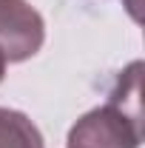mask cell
Instances as JSON below:
<instances>
[{
  "label": "cell",
  "mask_w": 145,
  "mask_h": 148,
  "mask_svg": "<svg viewBox=\"0 0 145 148\" xmlns=\"http://www.w3.org/2000/svg\"><path fill=\"white\" fill-rule=\"evenodd\" d=\"M0 148H46V140L23 111L0 106Z\"/></svg>",
  "instance_id": "3"
},
{
  "label": "cell",
  "mask_w": 145,
  "mask_h": 148,
  "mask_svg": "<svg viewBox=\"0 0 145 148\" xmlns=\"http://www.w3.org/2000/svg\"><path fill=\"white\" fill-rule=\"evenodd\" d=\"M125 6H128V9H131V14L137 17V6H140V0H125Z\"/></svg>",
  "instance_id": "4"
},
{
  "label": "cell",
  "mask_w": 145,
  "mask_h": 148,
  "mask_svg": "<svg viewBox=\"0 0 145 148\" xmlns=\"http://www.w3.org/2000/svg\"><path fill=\"white\" fill-rule=\"evenodd\" d=\"M3 77H6V60L0 57V83H3Z\"/></svg>",
  "instance_id": "5"
},
{
  "label": "cell",
  "mask_w": 145,
  "mask_h": 148,
  "mask_svg": "<svg viewBox=\"0 0 145 148\" xmlns=\"http://www.w3.org/2000/svg\"><path fill=\"white\" fill-rule=\"evenodd\" d=\"M46 43V20L29 0H0V57L23 63Z\"/></svg>",
  "instance_id": "2"
},
{
  "label": "cell",
  "mask_w": 145,
  "mask_h": 148,
  "mask_svg": "<svg viewBox=\"0 0 145 148\" xmlns=\"http://www.w3.org/2000/svg\"><path fill=\"white\" fill-rule=\"evenodd\" d=\"M125 91L122 77L108 94V103L83 114L68 131L66 148H140L142 114H140V74L131 77Z\"/></svg>",
  "instance_id": "1"
}]
</instances>
